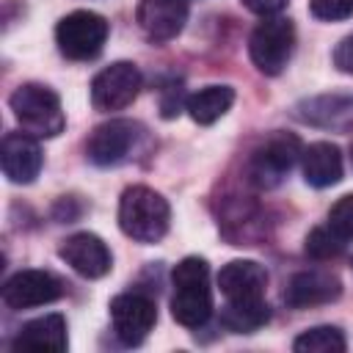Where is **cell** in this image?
<instances>
[{"instance_id":"6da1fadb","label":"cell","mask_w":353,"mask_h":353,"mask_svg":"<svg viewBox=\"0 0 353 353\" xmlns=\"http://www.w3.org/2000/svg\"><path fill=\"white\" fill-rule=\"evenodd\" d=\"M171 317L185 328H201L212 314L210 265L201 256H185L171 270Z\"/></svg>"},{"instance_id":"7a4b0ae2","label":"cell","mask_w":353,"mask_h":353,"mask_svg":"<svg viewBox=\"0 0 353 353\" xmlns=\"http://www.w3.org/2000/svg\"><path fill=\"white\" fill-rule=\"evenodd\" d=\"M119 226L135 243H160L171 226V207L157 190L132 185L119 199Z\"/></svg>"},{"instance_id":"3957f363","label":"cell","mask_w":353,"mask_h":353,"mask_svg":"<svg viewBox=\"0 0 353 353\" xmlns=\"http://www.w3.org/2000/svg\"><path fill=\"white\" fill-rule=\"evenodd\" d=\"M8 108L14 110L22 132L33 138H55L66 127V113L61 108V97L44 83H22L8 97Z\"/></svg>"},{"instance_id":"277c9868","label":"cell","mask_w":353,"mask_h":353,"mask_svg":"<svg viewBox=\"0 0 353 353\" xmlns=\"http://www.w3.org/2000/svg\"><path fill=\"white\" fill-rule=\"evenodd\" d=\"M303 146L301 138L292 132H273L268 135L245 163V176L259 190H273L284 182V176L292 171V165L301 160Z\"/></svg>"},{"instance_id":"5b68a950","label":"cell","mask_w":353,"mask_h":353,"mask_svg":"<svg viewBox=\"0 0 353 353\" xmlns=\"http://www.w3.org/2000/svg\"><path fill=\"white\" fill-rule=\"evenodd\" d=\"M295 50V25L287 17H262V22H256V28L248 36V55L251 63L268 74L276 77L284 72V66L290 63Z\"/></svg>"},{"instance_id":"8992f818","label":"cell","mask_w":353,"mask_h":353,"mask_svg":"<svg viewBox=\"0 0 353 353\" xmlns=\"http://www.w3.org/2000/svg\"><path fill=\"white\" fill-rule=\"evenodd\" d=\"M108 33H110V25L102 14L80 8L61 17V22L55 25V44L61 55L69 61H91L102 52Z\"/></svg>"},{"instance_id":"52a82bcc","label":"cell","mask_w":353,"mask_h":353,"mask_svg":"<svg viewBox=\"0 0 353 353\" xmlns=\"http://www.w3.org/2000/svg\"><path fill=\"white\" fill-rule=\"evenodd\" d=\"M143 132L146 130L132 119H110L105 124H97L85 138V157L99 168L121 165L132 157Z\"/></svg>"},{"instance_id":"ba28073f","label":"cell","mask_w":353,"mask_h":353,"mask_svg":"<svg viewBox=\"0 0 353 353\" xmlns=\"http://www.w3.org/2000/svg\"><path fill=\"white\" fill-rule=\"evenodd\" d=\"M110 323L121 345H141L157 323V303L141 290L121 292L110 301Z\"/></svg>"},{"instance_id":"9c48e42d","label":"cell","mask_w":353,"mask_h":353,"mask_svg":"<svg viewBox=\"0 0 353 353\" xmlns=\"http://www.w3.org/2000/svg\"><path fill=\"white\" fill-rule=\"evenodd\" d=\"M141 83H143V77L135 63L116 61V63L105 66L102 72H97V77L91 80V105L102 113L121 110L138 97Z\"/></svg>"},{"instance_id":"30bf717a","label":"cell","mask_w":353,"mask_h":353,"mask_svg":"<svg viewBox=\"0 0 353 353\" xmlns=\"http://www.w3.org/2000/svg\"><path fill=\"white\" fill-rule=\"evenodd\" d=\"M61 295H63V281L50 270H36V268L17 270L3 284V303L14 312L52 303Z\"/></svg>"},{"instance_id":"8fae6325","label":"cell","mask_w":353,"mask_h":353,"mask_svg":"<svg viewBox=\"0 0 353 353\" xmlns=\"http://www.w3.org/2000/svg\"><path fill=\"white\" fill-rule=\"evenodd\" d=\"M188 14H190L188 0H141L135 11V22L149 41L165 44L182 33Z\"/></svg>"},{"instance_id":"7c38bea8","label":"cell","mask_w":353,"mask_h":353,"mask_svg":"<svg viewBox=\"0 0 353 353\" xmlns=\"http://www.w3.org/2000/svg\"><path fill=\"white\" fill-rule=\"evenodd\" d=\"M58 256L83 279H102L105 273H110L113 268V256L110 248L105 245V240L94 232H77L69 234L61 245H58Z\"/></svg>"},{"instance_id":"4fadbf2b","label":"cell","mask_w":353,"mask_h":353,"mask_svg":"<svg viewBox=\"0 0 353 353\" xmlns=\"http://www.w3.org/2000/svg\"><path fill=\"white\" fill-rule=\"evenodd\" d=\"M292 116L309 127L350 132L353 130V94H320L306 97L292 108Z\"/></svg>"},{"instance_id":"5bb4252c","label":"cell","mask_w":353,"mask_h":353,"mask_svg":"<svg viewBox=\"0 0 353 353\" xmlns=\"http://www.w3.org/2000/svg\"><path fill=\"white\" fill-rule=\"evenodd\" d=\"M0 160H3V174L14 185H30L44 163L39 138L28 132H6L3 146H0Z\"/></svg>"},{"instance_id":"9a60e30c","label":"cell","mask_w":353,"mask_h":353,"mask_svg":"<svg viewBox=\"0 0 353 353\" xmlns=\"http://www.w3.org/2000/svg\"><path fill=\"white\" fill-rule=\"evenodd\" d=\"M342 292V281L331 270H301L295 273L287 287H284V303L292 309H309V306H323L336 301Z\"/></svg>"},{"instance_id":"2e32d148","label":"cell","mask_w":353,"mask_h":353,"mask_svg":"<svg viewBox=\"0 0 353 353\" xmlns=\"http://www.w3.org/2000/svg\"><path fill=\"white\" fill-rule=\"evenodd\" d=\"M218 287L226 301H265L268 270L256 259H232L221 268Z\"/></svg>"},{"instance_id":"e0dca14e","label":"cell","mask_w":353,"mask_h":353,"mask_svg":"<svg viewBox=\"0 0 353 353\" xmlns=\"http://www.w3.org/2000/svg\"><path fill=\"white\" fill-rule=\"evenodd\" d=\"M14 350H52V353H61L69 347V336H66V320L63 314L52 312V314H44V317H36L30 323H25L14 342H11Z\"/></svg>"},{"instance_id":"ac0fdd59","label":"cell","mask_w":353,"mask_h":353,"mask_svg":"<svg viewBox=\"0 0 353 353\" xmlns=\"http://www.w3.org/2000/svg\"><path fill=\"white\" fill-rule=\"evenodd\" d=\"M301 165H303V179L306 185L312 188H331L342 179V152L336 143L331 141H317V143H309L303 146V154H301Z\"/></svg>"},{"instance_id":"d6986e66","label":"cell","mask_w":353,"mask_h":353,"mask_svg":"<svg viewBox=\"0 0 353 353\" xmlns=\"http://www.w3.org/2000/svg\"><path fill=\"white\" fill-rule=\"evenodd\" d=\"M234 105L232 85H204L185 99V110L196 124H215Z\"/></svg>"},{"instance_id":"ffe728a7","label":"cell","mask_w":353,"mask_h":353,"mask_svg":"<svg viewBox=\"0 0 353 353\" xmlns=\"http://www.w3.org/2000/svg\"><path fill=\"white\" fill-rule=\"evenodd\" d=\"M270 320V309L265 301H226L221 312V325L234 334H251Z\"/></svg>"},{"instance_id":"44dd1931","label":"cell","mask_w":353,"mask_h":353,"mask_svg":"<svg viewBox=\"0 0 353 353\" xmlns=\"http://www.w3.org/2000/svg\"><path fill=\"white\" fill-rule=\"evenodd\" d=\"M292 347L298 353H342L347 342L336 325H314V328H306L292 342Z\"/></svg>"},{"instance_id":"7402d4cb","label":"cell","mask_w":353,"mask_h":353,"mask_svg":"<svg viewBox=\"0 0 353 353\" xmlns=\"http://www.w3.org/2000/svg\"><path fill=\"white\" fill-rule=\"evenodd\" d=\"M347 243H342L328 226H314L309 234H306V243H303V251L312 256V259H334L345 251Z\"/></svg>"},{"instance_id":"603a6c76","label":"cell","mask_w":353,"mask_h":353,"mask_svg":"<svg viewBox=\"0 0 353 353\" xmlns=\"http://www.w3.org/2000/svg\"><path fill=\"white\" fill-rule=\"evenodd\" d=\"M325 226H328L342 243H350V240H353V193L336 199V204L328 210Z\"/></svg>"},{"instance_id":"cb8c5ba5","label":"cell","mask_w":353,"mask_h":353,"mask_svg":"<svg viewBox=\"0 0 353 353\" xmlns=\"http://www.w3.org/2000/svg\"><path fill=\"white\" fill-rule=\"evenodd\" d=\"M309 11L314 19L339 22L353 17V0H309Z\"/></svg>"},{"instance_id":"d4e9b609","label":"cell","mask_w":353,"mask_h":353,"mask_svg":"<svg viewBox=\"0 0 353 353\" xmlns=\"http://www.w3.org/2000/svg\"><path fill=\"white\" fill-rule=\"evenodd\" d=\"M334 66L345 74H353V33H347L336 47H334Z\"/></svg>"},{"instance_id":"484cf974","label":"cell","mask_w":353,"mask_h":353,"mask_svg":"<svg viewBox=\"0 0 353 353\" xmlns=\"http://www.w3.org/2000/svg\"><path fill=\"white\" fill-rule=\"evenodd\" d=\"M188 99V97H185ZM185 99H182V88L179 85H165L163 88V99H160V110L165 119H174L179 113V108H185Z\"/></svg>"},{"instance_id":"4316f807","label":"cell","mask_w":353,"mask_h":353,"mask_svg":"<svg viewBox=\"0 0 353 353\" xmlns=\"http://www.w3.org/2000/svg\"><path fill=\"white\" fill-rule=\"evenodd\" d=\"M290 0H243V6L259 17H276Z\"/></svg>"}]
</instances>
